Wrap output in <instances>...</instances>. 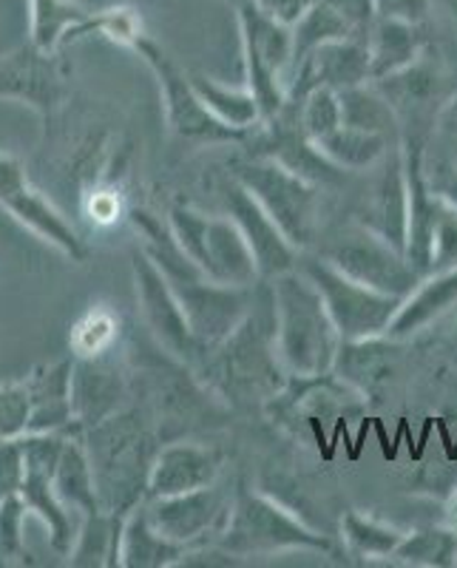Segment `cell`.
Listing matches in <instances>:
<instances>
[{"mask_svg": "<svg viewBox=\"0 0 457 568\" xmlns=\"http://www.w3.org/2000/svg\"><path fill=\"white\" fill-rule=\"evenodd\" d=\"M451 267H457V211L451 205H446L444 200H438L435 227H431L429 273L451 271Z\"/></svg>", "mask_w": 457, "mask_h": 568, "instance_id": "60d3db41", "label": "cell"}, {"mask_svg": "<svg viewBox=\"0 0 457 568\" xmlns=\"http://www.w3.org/2000/svg\"><path fill=\"white\" fill-rule=\"evenodd\" d=\"M65 440H69L65 433H29L20 438L27 475H23L18 495L27 504V509L34 511L45 524L52 549L69 557L80 526L74 524L71 509L60 500L58 489H54V471H58Z\"/></svg>", "mask_w": 457, "mask_h": 568, "instance_id": "9c48e42d", "label": "cell"}, {"mask_svg": "<svg viewBox=\"0 0 457 568\" xmlns=\"http://www.w3.org/2000/svg\"><path fill=\"white\" fill-rule=\"evenodd\" d=\"M98 12L78 0H29V43L45 54H60L69 40L94 34Z\"/></svg>", "mask_w": 457, "mask_h": 568, "instance_id": "d4e9b609", "label": "cell"}, {"mask_svg": "<svg viewBox=\"0 0 457 568\" xmlns=\"http://www.w3.org/2000/svg\"><path fill=\"white\" fill-rule=\"evenodd\" d=\"M151 520L167 540L185 549L216 540L225 531L233 509V495L220 484L171 497H145Z\"/></svg>", "mask_w": 457, "mask_h": 568, "instance_id": "5bb4252c", "label": "cell"}, {"mask_svg": "<svg viewBox=\"0 0 457 568\" xmlns=\"http://www.w3.org/2000/svg\"><path fill=\"white\" fill-rule=\"evenodd\" d=\"M100 504L105 511L129 517L136 504L149 497V478L156 449L154 435L136 413H120L91 426L83 435Z\"/></svg>", "mask_w": 457, "mask_h": 568, "instance_id": "3957f363", "label": "cell"}, {"mask_svg": "<svg viewBox=\"0 0 457 568\" xmlns=\"http://www.w3.org/2000/svg\"><path fill=\"white\" fill-rule=\"evenodd\" d=\"M231 3H233V0H231Z\"/></svg>", "mask_w": 457, "mask_h": 568, "instance_id": "f5cc1de1", "label": "cell"}, {"mask_svg": "<svg viewBox=\"0 0 457 568\" xmlns=\"http://www.w3.org/2000/svg\"><path fill=\"white\" fill-rule=\"evenodd\" d=\"M444 123H446V134H449L451 162H457V120H444Z\"/></svg>", "mask_w": 457, "mask_h": 568, "instance_id": "681fc988", "label": "cell"}, {"mask_svg": "<svg viewBox=\"0 0 457 568\" xmlns=\"http://www.w3.org/2000/svg\"><path fill=\"white\" fill-rule=\"evenodd\" d=\"M375 89L393 103V109H404V105H420L438 91V69L431 60H426V52L415 60L413 65H406L404 71H395L384 80H369Z\"/></svg>", "mask_w": 457, "mask_h": 568, "instance_id": "8d00e7d4", "label": "cell"}, {"mask_svg": "<svg viewBox=\"0 0 457 568\" xmlns=\"http://www.w3.org/2000/svg\"><path fill=\"white\" fill-rule=\"evenodd\" d=\"M276 324V349L287 375L333 373L342 333L313 278L296 267L267 282Z\"/></svg>", "mask_w": 457, "mask_h": 568, "instance_id": "7a4b0ae2", "label": "cell"}, {"mask_svg": "<svg viewBox=\"0 0 457 568\" xmlns=\"http://www.w3.org/2000/svg\"><path fill=\"white\" fill-rule=\"evenodd\" d=\"M196 375H205L207 387L233 404H251L253 398L267 400L284 387L287 369L282 367L276 349V324H273L271 291L267 304L253 302V311L225 338L220 347L207 349L194 367Z\"/></svg>", "mask_w": 457, "mask_h": 568, "instance_id": "6da1fadb", "label": "cell"}, {"mask_svg": "<svg viewBox=\"0 0 457 568\" xmlns=\"http://www.w3.org/2000/svg\"><path fill=\"white\" fill-rule=\"evenodd\" d=\"M395 344L398 342L389 336L342 342L333 373L353 389H358L367 400L375 398L380 384L387 382V375L393 373V355L389 353H393Z\"/></svg>", "mask_w": 457, "mask_h": 568, "instance_id": "83f0119b", "label": "cell"}, {"mask_svg": "<svg viewBox=\"0 0 457 568\" xmlns=\"http://www.w3.org/2000/svg\"><path fill=\"white\" fill-rule=\"evenodd\" d=\"M324 3H329L335 12L342 14V18L349 23V29H353L358 38H367L369 29H373V23L378 20V12H375V0H324Z\"/></svg>", "mask_w": 457, "mask_h": 568, "instance_id": "f6af8a7d", "label": "cell"}, {"mask_svg": "<svg viewBox=\"0 0 457 568\" xmlns=\"http://www.w3.org/2000/svg\"><path fill=\"white\" fill-rule=\"evenodd\" d=\"M369 43L367 38H342L322 43L309 54H304L291 74L287 103H302L309 91L316 89H349L373 80L369 69Z\"/></svg>", "mask_w": 457, "mask_h": 568, "instance_id": "e0dca14e", "label": "cell"}, {"mask_svg": "<svg viewBox=\"0 0 457 568\" xmlns=\"http://www.w3.org/2000/svg\"><path fill=\"white\" fill-rule=\"evenodd\" d=\"M222 200H225L227 216L236 222L245 242L251 245L262 282H271V278L282 276V273L296 271L302 251L284 236V231L273 222L271 213L258 205L256 196L242 182L231 176L225 191H222Z\"/></svg>", "mask_w": 457, "mask_h": 568, "instance_id": "2e32d148", "label": "cell"}, {"mask_svg": "<svg viewBox=\"0 0 457 568\" xmlns=\"http://www.w3.org/2000/svg\"><path fill=\"white\" fill-rule=\"evenodd\" d=\"M358 225L380 236L400 253H406V231H409V191H406L404 149L393 145L380 160V174L373 194L358 211Z\"/></svg>", "mask_w": 457, "mask_h": 568, "instance_id": "d6986e66", "label": "cell"}, {"mask_svg": "<svg viewBox=\"0 0 457 568\" xmlns=\"http://www.w3.org/2000/svg\"><path fill=\"white\" fill-rule=\"evenodd\" d=\"M264 14H271V18L282 20L287 27H293L304 12H307L316 0H253Z\"/></svg>", "mask_w": 457, "mask_h": 568, "instance_id": "7dc6e473", "label": "cell"}, {"mask_svg": "<svg viewBox=\"0 0 457 568\" xmlns=\"http://www.w3.org/2000/svg\"><path fill=\"white\" fill-rule=\"evenodd\" d=\"M185 546L167 540L151 520L149 500L136 504L123 524L120 566L125 568H174L185 555Z\"/></svg>", "mask_w": 457, "mask_h": 568, "instance_id": "484cf974", "label": "cell"}, {"mask_svg": "<svg viewBox=\"0 0 457 568\" xmlns=\"http://www.w3.org/2000/svg\"><path fill=\"white\" fill-rule=\"evenodd\" d=\"M216 542L238 560L276 557L284 551H333L327 535L293 515L276 497L253 489H238L233 495L231 517Z\"/></svg>", "mask_w": 457, "mask_h": 568, "instance_id": "277c9868", "label": "cell"}, {"mask_svg": "<svg viewBox=\"0 0 457 568\" xmlns=\"http://www.w3.org/2000/svg\"><path fill=\"white\" fill-rule=\"evenodd\" d=\"M185 311L187 324L194 329L202 353L220 347L231 333L253 311L256 293L253 287H233V284L213 282L207 273L185 278H167Z\"/></svg>", "mask_w": 457, "mask_h": 568, "instance_id": "7c38bea8", "label": "cell"}, {"mask_svg": "<svg viewBox=\"0 0 457 568\" xmlns=\"http://www.w3.org/2000/svg\"><path fill=\"white\" fill-rule=\"evenodd\" d=\"M233 180L251 191L258 205L271 213L273 222L284 231V236L304 251L316 240L318 225V194L322 187L309 185L302 176L287 171L282 162L256 154L253 160L233 165Z\"/></svg>", "mask_w": 457, "mask_h": 568, "instance_id": "52a82bcc", "label": "cell"}, {"mask_svg": "<svg viewBox=\"0 0 457 568\" xmlns=\"http://www.w3.org/2000/svg\"><path fill=\"white\" fill-rule=\"evenodd\" d=\"M32 420V395L27 382L0 387V440L23 438Z\"/></svg>", "mask_w": 457, "mask_h": 568, "instance_id": "b9f144b4", "label": "cell"}, {"mask_svg": "<svg viewBox=\"0 0 457 568\" xmlns=\"http://www.w3.org/2000/svg\"><path fill=\"white\" fill-rule=\"evenodd\" d=\"M131 271H134V287L142 322L151 329V336L156 338L160 347H165V353H171L174 358H180V362H185L187 367L194 369L205 353H202L194 329L187 324L185 311H182L180 298H176L165 273L156 267L154 258L142 247H134V253H131Z\"/></svg>", "mask_w": 457, "mask_h": 568, "instance_id": "8fae6325", "label": "cell"}, {"mask_svg": "<svg viewBox=\"0 0 457 568\" xmlns=\"http://www.w3.org/2000/svg\"><path fill=\"white\" fill-rule=\"evenodd\" d=\"M296 109L298 125H302V131L313 142L333 134V131L342 125V100H338V91L335 89L309 91L302 103H296Z\"/></svg>", "mask_w": 457, "mask_h": 568, "instance_id": "f35d334b", "label": "cell"}, {"mask_svg": "<svg viewBox=\"0 0 457 568\" xmlns=\"http://www.w3.org/2000/svg\"><path fill=\"white\" fill-rule=\"evenodd\" d=\"M94 34H103L111 43L129 45L131 49V43L142 34V20L129 7L103 9V12H98V29H94Z\"/></svg>", "mask_w": 457, "mask_h": 568, "instance_id": "7bdbcfd3", "label": "cell"}, {"mask_svg": "<svg viewBox=\"0 0 457 568\" xmlns=\"http://www.w3.org/2000/svg\"><path fill=\"white\" fill-rule=\"evenodd\" d=\"M322 154L329 162H335L342 171H369L380 165V160L389 154V136L375 134V131L349 129V125H338L333 134L322 136L316 142Z\"/></svg>", "mask_w": 457, "mask_h": 568, "instance_id": "4dcf8cb0", "label": "cell"}, {"mask_svg": "<svg viewBox=\"0 0 457 568\" xmlns=\"http://www.w3.org/2000/svg\"><path fill=\"white\" fill-rule=\"evenodd\" d=\"M200 267L213 282L233 284V287H253L262 282L251 245L231 216H211Z\"/></svg>", "mask_w": 457, "mask_h": 568, "instance_id": "cb8c5ba5", "label": "cell"}, {"mask_svg": "<svg viewBox=\"0 0 457 568\" xmlns=\"http://www.w3.org/2000/svg\"><path fill=\"white\" fill-rule=\"evenodd\" d=\"M54 489L80 520L105 511L100 504L98 480H94V469H91L89 453H85L80 435H69V440H65L58 471H54Z\"/></svg>", "mask_w": 457, "mask_h": 568, "instance_id": "f1b7e54d", "label": "cell"}, {"mask_svg": "<svg viewBox=\"0 0 457 568\" xmlns=\"http://www.w3.org/2000/svg\"><path fill=\"white\" fill-rule=\"evenodd\" d=\"M123 515L100 511L80 520L78 540L69 551L71 566H120V540H123Z\"/></svg>", "mask_w": 457, "mask_h": 568, "instance_id": "1f68e13d", "label": "cell"}, {"mask_svg": "<svg viewBox=\"0 0 457 568\" xmlns=\"http://www.w3.org/2000/svg\"><path fill=\"white\" fill-rule=\"evenodd\" d=\"M116 336H120V318L109 307L98 304L80 316V322L71 327V355L74 358H94L114 349Z\"/></svg>", "mask_w": 457, "mask_h": 568, "instance_id": "74e56055", "label": "cell"}, {"mask_svg": "<svg viewBox=\"0 0 457 568\" xmlns=\"http://www.w3.org/2000/svg\"><path fill=\"white\" fill-rule=\"evenodd\" d=\"M111 353L94 355V358H74L71 400H74V433L78 435L120 413L123 400L129 398L125 373Z\"/></svg>", "mask_w": 457, "mask_h": 568, "instance_id": "ac0fdd59", "label": "cell"}, {"mask_svg": "<svg viewBox=\"0 0 457 568\" xmlns=\"http://www.w3.org/2000/svg\"><path fill=\"white\" fill-rule=\"evenodd\" d=\"M369 69L373 80H384L395 71H404L426 52V34L418 23H406L395 18H378L367 34Z\"/></svg>", "mask_w": 457, "mask_h": 568, "instance_id": "4316f807", "label": "cell"}, {"mask_svg": "<svg viewBox=\"0 0 457 568\" xmlns=\"http://www.w3.org/2000/svg\"><path fill=\"white\" fill-rule=\"evenodd\" d=\"M71 373L74 355L54 364H43L27 378L32 395V420L29 433H74V400H71ZM27 433V435H29Z\"/></svg>", "mask_w": 457, "mask_h": 568, "instance_id": "7402d4cb", "label": "cell"}, {"mask_svg": "<svg viewBox=\"0 0 457 568\" xmlns=\"http://www.w3.org/2000/svg\"><path fill=\"white\" fill-rule=\"evenodd\" d=\"M222 464L225 458L213 446L185 444V440L162 446L151 466L149 497L185 495V491L220 484Z\"/></svg>", "mask_w": 457, "mask_h": 568, "instance_id": "ffe728a7", "label": "cell"}, {"mask_svg": "<svg viewBox=\"0 0 457 568\" xmlns=\"http://www.w3.org/2000/svg\"><path fill=\"white\" fill-rule=\"evenodd\" d=\"M136 54L145 60L151 71H154L156 85L162 91V105H165L167 129L176 136L191 142H205V145H220V142H247L256 131H242L225 125L220 116L213 114L200 98V91L194 89L191 74L174 63V58L162 49L156 40L142 32L140 38L131 43Z\"/></svg>", "mask_w": 457, "mask_h": 568, "instance_id": "8992f818", "label": "cell"}, {"mask_svg": "<svg viewBox=\"0 0 457 568\" xmlns=\"http://www.w3.org/2000/svg\"><path fill=\"white\" fill-rule=\"evenodd\" d=\"M65 80H69V65L63 54H45L32 43L0 54V100L27 103L45 123L63 105Z\"/></svg>", "mask_w": 457, "mask_h": 568, "instance_id": "9a60e30c", "label": "cell"}, {"mask_svg": "<svg viewBox=\"0 0 457 568\" xmlns=\"http://www.w3.org/2000/svg\"><path fill=\"white\" fill-rule=\"evenodd\" d=\"M440 3H444L446 14H449L451 23H455V27H457V0H440Z\"/></svg>", "mask_w": 457, "mask_h": 568, "instance_id": "816d5d0a", "label": "cell"}, {"mask_svg": "<svg viewBox=\"0 0 457 568\" xmlns=\"http://www.w3.org/2000/svg\"><path fill=\"white\" fill-rule=\"evenodd\" d=\"M389 562L413 568H455L457 529L446 524H426L406 531Z\"/></svg>", "mask_w": 457, "mask_h": 568, "instance_id": "d6a6232c", "label": "cell"}, {"mask_svg": "<svg viewBox=\"0 0 457 568\" xmlns=\"http://www.w3.org/2000/svg\"><path fill=\"white\" fill-rule=\"evenodd\" d=\"M27 504L20 500V495L0 500V562H27V540H23V529H27Z\"/></svg>", "mask_w": 457, "mask_h": 568, "instance_id": "ab89813d", "label": "cell"}, {"mask_svg": "<svg viewBox=\"0 0 457 568\" xmlns=\"http://www.w3.org/2000/svg\"><path fill=\"white\" fill-rule=\"evenodd\" d=\"M451 311H457V267L420 278L415 291L400 302L387 336L395 342L415 338L426 327L449 316Z\"/></svg>", "mask_w": 457, "mask_h": 568, "instance_id": "603a6c76", "label": "cell"}, {"mask_svg": "<svg viewBox=\"0 0 457 568\" xmlns=\"http://www.w3.org/2000/svg\"><path fill=\"white\" fill-rule=\"evenodd\" d=\"M338 100H342V125L360 131H375V134L387 136L395 129V114L398 111L375 89V83H360L342 89L338 91Z\"/></svg>", "mask_w": 457, "mask_h": 568, "instance_id": "e575fe53", "label": "cell"}, {"mask_svg": "<svg viewBox=\"0 0 457 568\" xmlns=\"http://www.w3.org/2000/svg\"><path fill=\"white\" fill-rule=\"evenodd\" d=\"M342 38H358V34L349 29L347 20L335 12L329 3L324 0H316L302 18L293 23V65L309 54L313 49H318L322 43H329V40H342ZM293 74V71H291Z\"/></svg>", "mask_w": 457, "mask_h": 568, "instance_id": "d590c367", "label": "cell"}, {"mask_svg": "<svg viewBox=\"0 0 457 568\" xmlns=\"http://www.w3.org/2000/svg\"><path fill=\"white\" fill-rule=\"evenodd\" d=\"M406 531L395 524H387L380 517L364 515V511H344L342 517V540L344 549L364 562L393 560L395 549L400 546Z\"/></svg>", "mask_w": 457, "mask_h": 568, "instance_id": "f546056e", "label": "cell"}, {"mask_svg": "<svg viewBox=\"0 0 457 568\" xmlns=\"http://www.w3.org/2000/svg\"><path fill=\"white\" fill-rule=\"evenodd\" d=\"M23 475H27V466H23L20 438L0 440V500L18 495Z\"/></svg>", "mask_w": 457, "mask_h": 568, "instance_id": "ee69618b", "label": "cell"}, {"mask_svg": "<svg viewBox=\"0 0 457 568\" xmlns=\"http://www.w3.org/2000/svg\"><path fill=\"white\" fill-rule=\"evenodd\" d=\"M406 165V191H409V231H406V258L409 265L426 276L431 258V227H435V211L438 196L429 185V174L424 165V142L415 136L400 140Z\"/></svg>", "mask_w": 457, "mask_h": 568, "instance_id": "44dd1931", "label": "cell"}, {"mask_svg": "<svg viewBox=\"0 0 457 568\" xmlns=\"http://www.w3.org/2000/svg\"><path fill=\"white\" fill-rule=\"evenodd\" d=\"M191 80L207 109L225 125L242 131H256L262 125V109L247 85H222L220 80L207 78V74H191Z\"/></svg>", "mask_w": 457, "mask_h": 568, "instance_id": "836d02e7", "label": "cell"}, {"mask_svg": "<svg viewBox=\"0 0 457 568\" xmlns=\"http://www.w3.org/2000/svg\"><path fill=\"white\" fill-rule=\"evenodd\" d=\"M302 271L313 278V284L322 293L329 316L342 333V342L387 336L389 324H393L404 298L387 296V293L355 282L347 273L329 265L327 258H307Z\"/></svg>", "mask_w": 457, "mask_h": 568, "instance_id": "ba28073f", "label": "cell"}, {"mask_svg": "<svg viewBox=\"0 0 457 568\" xmlns=\"http://www.w3.org/2000/svg\"><path fill=\"white\" fill-rule=\"evenodd\" d=\"M431 7H435V0H375L378 18L406 20V23H418V27L429 20Z\"/></svg>", "mask_w": 457, "mask_h": 568, "instance_id": "bcb514c9", "label": "cell"}, {"mask_svg": "<svg viewBox=\"0 0 457 568\" xmlns=\"http://www.w3.org/2000/svg\"><path fill=\"white\" fill-rule=\"evenodd\" d=\"M0 207L71 262L89 258V245L78 227L49 202V196L40 194L23 162L7 151H0Z\"/></svg>", "mask_w": 457, "mask_h": 568, "instance_id": "30bf717a", "label": "cell"}, {"mask_svg": "<svg viewBox=\"0 0 457 568\" xmlns=\"http://www.w3.org/2000/svg\"><path fill=\"white\" fill-rule=\"evenodd\" d=\"M440 120H457V94L449 100V103H446V109H444V114H440Z\"/></svg>", "mask_w": 457, "mask_h": 568, "instance_id": "f907efd6", "label": "cell"}, {"mask_svg": "<svg viewBox=\"0 0 457 568\" xmlns=\"http://www.w3.org/2000/svg\"><path fill=\"white\" fill-rule=\"evenodd\" d=\"M238 32H242V60L245 85L262 109V123H271L287 105L293 71V27L264 14L253 0H233Z\"/></svg>", "mask_w": 457, "mask_h": 568, "instance_id": "5b68a950", "label": "cell"}, {"mask_svg": "<svg viewBox=\"0 0 457 568\" xmlns=\"http://www.w3.org/2000/svg\"><path fill=\"white\" fill-rule=\"evenodd\" d=\"M429 185L438 200L451 205L457 211V162H444L429 174Z\"/></svg>", "mask_w": 457, "mask_h": 568, "instance_id": "c3c4849f", "label": "cell"}, {"mask_svg": "<svg viewBox=\"0 0 457 568\" xmlns=\"http://www.w3.org/2000/svg\"><path fill=\"white\" fill-rule=\"evenodd\" d=\"M329 265L347 273L355 282L367 284L373 291L387 293V296L406 298L420 282V273L409 265L406 253L384 242L380 236L369 233L367 227L355 225L344 236H338L335 245L324 253Z\"/></svg>", "mask_w": 457, "mask_h": 568, "instance_id": "4fadbf2b", "label": "cell"}]
</instances>
